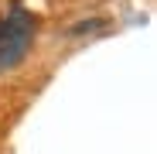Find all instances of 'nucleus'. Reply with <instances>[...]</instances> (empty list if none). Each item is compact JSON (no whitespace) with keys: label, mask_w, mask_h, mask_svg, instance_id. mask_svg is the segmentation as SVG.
<instances>
[{"label":"nucleus","mask_w":157,"mask_h":154,"mask_svg":"<svg viewBox=\"0 0 157 154\" xmlns=\"http://www.w3.org/2000/svg\"><path fill=\"white\" fill-rule=\"evenodd\" d=\"M34 31H38L34 14H28L17 4L0 17V72H7L28 58V51L34 45Z\"/></svg>","instance_id":"obj_1"}]
</instances>
